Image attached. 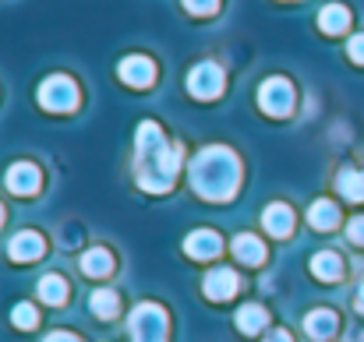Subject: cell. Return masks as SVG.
Returning <instances> with one entry per match:
<instances>
[{"instance_id":"cell-5","label":"cell","mask_w":364,"mask_h":342,"mask_svg":"<svg viewBox=\"0 0 364 342\" xmlns=\"http://www.w3.org/2000/svg\"><path fill=\"white\" fill-rule=\"evenodd\" d=\"M188 92L195 99H220V92H223V67L213 64V60L195 64L191 75H188Z\"/></svg>"},{"instance_id":"cell-28","label":"cell","mask_w":364,"mask_h":342,"mask_svg":"<svg viewBox=\"0 0 364 342\" xmlns=\"http://www.w3.org/2000/svg\"><path fill=\"white\" fill-rule=\"evenodd\" d=\"M46 342H82V339H75L71 332H53V336H46Z\"/></svg>"},{"instance_id":"cell-23","label":"cell","mask_w":364,"mask_h":342,"mask_svg":"<svg viewBox=\"0 0 364 342\" xmlns=\"http://www.w3.org/2000/svg\"><path fill=\"white\" fill-rule=\"evenodd\" d=\"M11 321H14L18 329H36L39 314H36V307H32V304H18V307L11 311Z\"/></svg>"},{"instance_id":"cell-22","label":"cell","mask_w":364,"mask_h":342,"mask_svg":"<svg viewBox=\"0 0 364 342\" xmlns=\"http://www.w3.org/2000/svg\"><path fill=\"white\" fill-rule=\"evenodd\" d=\"M39 300H43V304H53V307L64 304V300H68V282H64L60 275H43V279H39Z\"/></svg>"},{"instance_id":"cell-6","label":"cell","mask_w":364,"mask_h":342,"mask_svg":"<svg viewBox=\"0 0 364 342\" xmlns=\"http://www.w3.org/2000/svg\"><path fill=\"white\" fill-rule=\"evenodd\" d=\"M258 106L269 116H290L294 110V85L287 78H269L258 89Z\"/></svg>"},{"instance_id":"cell-10","label":"cell","mask_w":364,"mask_h":342,"mask_svg":"<svg viewBox=\"0 0 364 342\" xmlns=\"http://www.w3.org/2000/svg\"><path fill=\"white\" fill-rule=\"evenodd\" d=\"M39 184H43V177H39V170L32 166V162H14L11 170H7V187L14 191V194H36L39 191Z\"/></svg>"},{"instance_id":"cell-27","label":"cell","mask_w":364,"mask_h":342,"mask_svg":"<svg viewBox=\"0 0 364 342\" xmlns=\"http://www.w3.org/2000/svg\"><path fill=\"white\" fill-rule=\"evenodd\" d=\"M262 342H294L290 339V332H283V329H276V332H269Z\"/></svg>"},{"instance_id":"cell-7","label":"cell","mask_w":364,"mask_h":342,"mask_svg":"<svg viewBox=\"0 0 364 342\" xmlns=\"http://www.w3.org/2000/svg\"><path fill=\"white\" fill-rule=\"evenodd\" d=\"M117 75H121L124 85H131V89H149L156 82V64L149 57H124Z\"/></svg>"},{"instance_id":"cell-3","label":"cell","mask_w":364,"mask_h":342,"mask_svg":"<svg viewBox=\"0 0 364 342\" xmlns=\"http://www.w3.org/2000/svg\"><path fill=\"white\" fill-rule=\"evenodd\" d=\"M39 106L50 114H71L78 106V85L68 75H50L39 85Z\"/></svg>"},{"instance_id":"cell-9","label":"cell","mask_w":364,"mask_h":342,"mask_svg":"<svg viewBox=\"0 0 364 342\" xmlns=\"http://www.w3.org/2000/svg\"><path fill=\"white\" fill-rule=\"evenodd\" d=\"M202 289H205V297L216 300V304L230 300V297L237 293V275H234V268H213V272L205 275Z\"/></svg>"},{"instance_id":"cell-31","label":"cell","mask_w":364,"mask_h":342,"mask_svg":"<svg viewBox=\"0 0 364 342\" xmlns=\"http://www.w3.org/2000/svg\"><path fill=\"white\" fill-rule=\"evenodd\" d=\"M361 342H364V336H361Z\"/></svg>"},{"instance_id":"cell-4","label":"cell","mask_w":364,"mask_h":342,"mask_svg":"<svg viewBox=\"0 0 364 342\" xmlns=\"http://www.w3.org/2000/svg\"><path fill=\"white\" fill-rule=\"evenodd\" d=\"M131 342H166V311L159 304H138L134 307Z\"/></svg>"},{"instance_id":"cell-24","label":"cell","mask_w":364,"mask_h":342,"mask_svg":"<svg viewBox=\"0 0 364 342\" xmlns=\"http://www.w3.org/2000/svg\"><path fill=\"white\" fill-rule=\"evenodd\" d=\"M184 7L191 11V14H216L220 11V0H184Z\"/></svg>"},{"instance_id":"cell-8","label":"cell","mask_w":364,"mask_h":342,"mask_svg":"<svg viewBox=\"0 0 364 342\" xmlns=\"http://www.w3.org/2000/svg\"><path fill=\"white\" fill-rule=\"evenodd\" d=\"M184 250H188V258H195V261H209V258H216V254L223 250V236H220L216 229H195V233L184 240Z\"/></svg>"},{"instance_id":"cell-2","label":"cell","mask_w":364,"mask_h":342,"mask_svg":"<svg viewBox=\"0 0 364 342\" xmlns=\"http://www.w3.org/2000/svg\"><path fill=\"white\" fill-rule=\"evenodd\" d=\"M191 187L205 202H230L241 184V159L227 145H209L191 159Z\"/></svg>"},{"instance_id":"cell-30","label":"cell","mask_w":364,"mask_h":342,"mask_svg":"<svg viewBox=\"0 0 364 342\" xmlns=\"http://www.w3.org/2000/svg\"><path fill=\"white\" fill-rule=\"evenodd\" d=\"M0 223H4V209H0Z\"/></svg>"},{"instance_id":"cell-14","label":"cell","mask_w":364,"mask_h":342,"mask_svg":"<svg viewBox=\"0 0 364 342\" xmlns=\"http://www.w3.org/2000/svg\"><path fill=\"white\" fill-rule=\"evenodd\" d=\"M262 223H265V229H269L272 236H287V233L294 229V209L283 205V202H272V205L262 212Z\"/></svg>"},{"instance_id":"cell-1","label":"cell","mask_w":364,"mask_h":342,"mask_svg":"<svg viewBox=\"0 0 364 342\" xmlns=\"http://www.w3.org/2000/svg\"><path fill=\"white\" fill-rule=\"evenodd\" d=\"M181 159H184V148L181 145H170L159 131V123L145 120L138 123V162H134V177L145 191L152 194H163L173 187L177 180V170H181Z\"/></svg>"},{"instance_id":"cell-19","label":"cell","mask_w":364,"mask_h":342,"mask_svg":"<svg viewBox=\"0 0 364 342\" xmlns=\"http://www.w3.org/2000/svg\"><path fill=\"white\" fill-rule=\"evenodd\" d=\"M311 272H315L322 282H336V279L343 275V261H340V254L322 250V254H315V258H311Z\"/></svg>"},{"instance_id":"cell-17","label":"cell","mask_w":364,"mask_h":342,"mask_svg":"<svg viewBox=\"0 0 364 342\" xmlns=\"http://www.w3.org/2000/svg\"><path fill=\"white\" fill-rule=\"evenodd\" d=\"M234 258L244 261V265H262V261H265V247H262L258 236L241 233V236H234Z\"/></svg>"},{"instance_id":"cell-29","label":"cell","mask_w":364,"mask_h":342,"mask_svg":"<svg viewBox=\"0 0 364 342\" xmlns=\"http://www.w3.org/2000/svg\"><path fill=\"white\" fill-rule=\"evenodd\" d=\"M358 311H361V314H364V286H361V289H358Z\"/></svg>"},{"instance_id":"cell-15","label":"cell","mask_w":364,"mask_h":342,"mask_svg":"<svg viewBox=\"0 0 364 342\" xmlns=\"http://www.w3.org/2000/svg\"><path fill=\"white\" fill-rule=\"evenodd\" d=\"M347 25H350V11H347L343 4H329V7H322V14H318V28H322L326 35H340V32H347Z\"/></svg>"},{"instance_id":"cell-21","label":"cell","mask_w":364,"mask_h":342,"mask_svg":"<svg viewBox=\"0 0 364 342\" xmlns=\"http://www.w3.org/2000/svg\"><path fill=\"white\" fill-rule=\"evenodd\" d=\"M336 187H340L343 198L364 202V173H358V170H340L336 173Z\"/></svg>"},{"instance_id":"cell-20","label":"cell","mask_w":364,"mask_h":342,"mask_svg":"<svg viewBox=\"0 0 364 342\" xmlns=\"http://www.w3.org/2000/svg\"><path fill=\"white\" fill-rule=\"evenodd\" d=\"M89 307H92V314H96V318L110 321V318H117V314H121V297H117L114 289H96V293H92V300H89Z\"/></svg>"},{"instance_id":"cell-18","label":"cell","mask_w":364,"mask_h":342,"mask_svg":"<svg viewBox=\"0 0 364 342\" xmlns=\"http://www.w3.org/2000/svg\"><path fill=\"white\" fill-rule=\"evenodd\" d=\"M308 223L315 229H322V233H326V229H336V223H340V209H336L329 198H318V202L308 209Z\"/></svg>"},{"instance_id":"cell-13","label":"cell","mask_w":364,"mask_h":342,"mask_svg":"<svg viewBox=\"0 0 364 342\" xmlns=\"http://www.w3.org/2000/svg\"><path fill=\"white\" fill-rule=\"evenodd\" d=\"M82 272H85L89 279H107V275L114 272V254H110L107 247H89V250L82 254Z\"/></svg>"},{"instance_id":"cell-25","label":"cell","mask_w":364,"mask_h":342,"mask_svg":"<svg viewBox=\"0 0 364 342\" xmlns=\"http://www.w3.org/2000/svg\"><path fill=\"white\" fill-rule=\"evenodd\" d=\"M347 240H350V243H358V247H364V216L350 219V226H347Z\"/></svg>"},{"instance_id":"cell-26","label":"cell","mask_w":364,"mask_h":342,"mask_svg":"<svg viewBox=\"0 0 364 342\" xmlns=\"http://www.w3.org/2000/svg\"><path fill=\"white\" fill-rule=\"evenodd\" d=\"M347 53H350V60H354V64H364V32L361 35H354V39L347 43Z\"/></svg>"},{"instance_id":"cell-11","label":"cell","mask_w":364,"mask_h":342,"mask_svg":"<svg viewBox=\"0 0 364 342\" xmlns=\"http://www.w3.org/2000/svg\"><path fill=\"white\" fill-rule=\"evenodd\" d=\"M43 250H46V243H43V236H39V233H32V229L18 233V236L7 243L11 261H36V258H43Z\"/></svg>"},{"instance_id":"cell-16","label":"cell","mask_w":364,"mask_h":342,"mask_svg":"<svg viewBox=\"0 0 364 342\" xmlns=\"http://www.w3.org/2000/svg\"><path fill=\"white\" fill-rule=\"evenodd\" d=\"M265 325H269V311L262 304H244L241 311H237V329H241L244 336H258Z\"/></svg>"},{"instance_id":"cell-12","label":"cell","mask_w":364,"mask_h":342,"mask_svg":"<svg viewBox=\"0 0 364 342\" xmlns=\"http://www.w3.org/2000/svg\"><path fill=\"white\" fill-rule=\"evenodd\" d=\"M336 329H340V318H336L333 311H311V314L304 318V332H308L315 342L333 339V336H336Z\"/></svg>"}]
</instances>
